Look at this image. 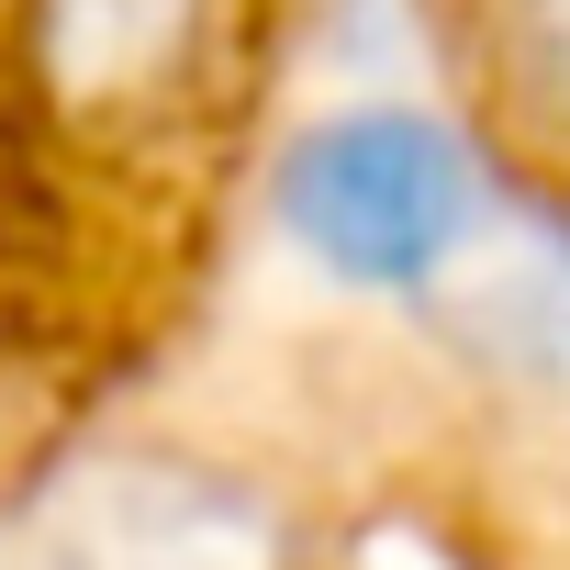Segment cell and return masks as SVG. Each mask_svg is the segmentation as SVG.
Instances as JSON below:
<instances>
[{"instance_id": "cell-1", "label": "cell", "mask_w": 570, "mask_h": 570, "mask_svg": "<svg viewBox=\"0 0 570 570\" xmlns=\"http://www.w3.org/2000/svg\"><path fill=\"white\" fill-rule=\"evenodd\" d=\"M279 224L336 279L425 292L481 224V179H470V146L425 112H336L279 157Z\"/></svg>"}, {"instance_id": "cell-2", "label": "cell", "mask_w": 570, "mask_h": 570, "mask_svg": "<svg viewBox=\"0 0 570 570\" xmlns=\"http://www.w3.org/2000/svg\"><path fill=\"white\" fill-rule=\"evenodd\" d=\"M46 570H268L257 514L190 470H101L68 514Z\"/></svg>"}, {"instance_id": "cell-3", "label": "cell", "mask_w": 570, "mask_h": 570, "mask_svg": "<svg viewBox=\"0 0 570 570\" xmlns=\"http://www.w3.org/2000/svg\"><path fill=\"white\" fill-rule=\"evenodd\" d=\"M213 0H46V68L68 101H135L202 46Z\"/></svg>"}, {"instance_id": "cell-4", "label": "cell", "mask_w": 570, "mask_h": 570, "mask_svg": "<svg viewBox=\"0 0 570 570\" xmlns=\"http://www.w3.org/2000/svg\"><path fill=\"white\" fill-rule=\"evenodd\" d=\"M492 336L570 392V224H525L514 235V268L492 279Z\"/></svg>"}, {"instance_id": "cell-5", "label": "cell", "mask_w": 570, "mask_h": 570, "mask_svg": "<svg viewBox=\"0 0 570 570\" xmlns=\"http://www.w3.org/2000/svg\"><path fill=\"white\" fill-rule=\"evenodd\" d=\"M525 35H537V57H548V79L570 90V0H525Z\"/></svg>"}]
</instances>
